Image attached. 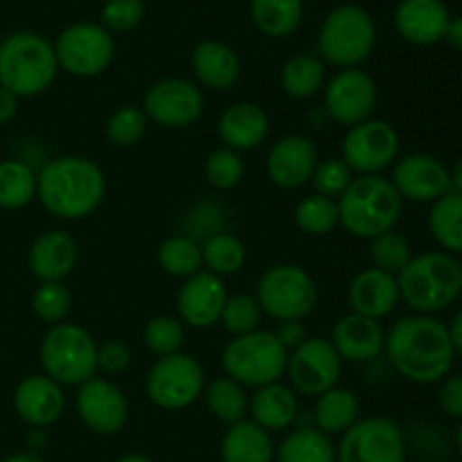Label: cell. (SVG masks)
Instances as JSON below:
<instances>
[{"instance_id": "cell-1", "label": "cell", "mask_w": 462, "mask_h": 462, "mask_svg": "<svg viewBox=\"0 0 462 462\" xmlns=\"http://www.w3.org/2000/svg\"><path fill=\"white\" fill-rule=\"evenodd\" d=\"M383 352L402 377L422 386L442 382L456 361L447 325L427 314L397 320L386 334Z\"/></svg>"}, {"instance_id": "cell-2", "label": "cell", "mask_w": 462, "mask_h": 462, "mask_svg": "<svg viewBox=\"0 0 462 462\" xmlns=\"http://www.w3.org/2000/svg\"><path fill=\"white\" fill-rule=\"evenodd\" d=\"M106 197V174L84 156H57L36 174V199L57 219L79 221Z\"/></svg>"}, {"instance_id": "cell-3", "label": "cell", "mask_w": 462, "mask_h": 462, "mask_svg": "<svg viewBox=\"0 0 462 462\" xmlns=\"http://www.w3.org/2000/svg\"><path fill=\"white\" fill-rule=\"evenodd\" d=\"M337 203L338 224L359 239H374L395 230L404 212V199L382 174L355 176Z\"/></svg>"}, {"instance_id": "cell-4", "label": "cell", "mask_w": 462, "mask_h": 462, "mask_svg": "<svg viewBox=\"0 0 462 462\" xmlns=\"http://www.w3.org/2000/svg\"><path fill=\"white\" fill-rule=\"evenodd\" d=\"M400 296L415 314H438L462 296V264L445 251H429L411 257L397 273Z\"/></svg>"}, {"instance_id": "cell-5", "label": "cell", "mask_w": 462, "mask_h": 462, "mask_svg": "<svg viewBox=\"0 0 462 462\" xmlns=\"http://www.w3.org/2000/svg\"><path fill=\"white\" fill-rule=\"evenodd\" d=\"M59 72L54 45L36 32H12L0 41V86L21 97H36Z\"/></svg>"}, {"instance_id": "cell-6", "label": "cell", "mask_w": 462, "mask_h": 462, "mask_svg": "<svg viewBox=\"0 0 462 462\" xmlns=\"http://www.w3.org/2000/svg\"><path fill=\"white\" fill-rule=\"evenodd\" d=\"M377 27L361 5H338L325 16L319 32V52L325 63L341 68H359L373 54Z\"/></svg>"}, {"instance_id": "cell-7", "label": "cell", "mask_w": 462, "mask_h": 462, "mask_svg": "<svg viewBox=\"0 0 462 462\" xmlns=\"http://www.w3.org/2000/svg\"><path fill=\"white\" fill-rule=\"evenodd\" d=\"M41 365L59 386H81L97 373V343L81 325L59 323L41 341Z\"/></svg>"}, {"instance_id": "cell-8", "label": "cell", "mask_w": 462, "mask_h": 462, "mask_svg": "<svg viewBox=\"0 0 462 462\" xmlns=\"http://www.w3.org/2000/svg\"><path fill=\"white\" fill-rule=\"evenodd\" d=\"M289 352L273 337V332L255 329L244 337H233L221 352L226 377L244 388H262L280 382L287 373Z\"/></svg>"}, {"instance_id": "cell-9", "label": "cell", "mask_w": 462, "mask_h": 462, "mask_svg": "<svg viewBox=\"0 0 462 462\" xmlns=\"http://www.w3.org/2000/svg\"><path fill=\"white\" fill-rule=\"evenodd\" d=\"M257 302L271 319L302 320L319 305V287L307 269L298 264H275L257 280Z\"/></svg>"}, {"instance_id": "cell-10", "label": "cell", "mask_w": 462, "mask_h": 462, "mask_svg": "<svg viewBox=\"0 0 462 462\" xmlns=\"http://www.w3.org/2000/svg\"><path fill=\"white\" fill-rule=\"evenodd\" d=\"M149 402L162 411H180L192 406L206 391L203 365L192 355L176 352L161 356L144 379Z\"/></svg>"}, {"instance_id": "cell-11", "label": "cell", "mask_w": 462, "mask_h": 462, "mask_svg": "<svg viewBox=\"0 0 462 462\" xmlns=\"http://www.w3.org/2000/svg\"><path fill=\"white\" fill-rule=\"evenodd\" d=\"M52 45L59 68L81 79L102 75L116 57L113 34L99 23H72L59 32Z\"/></svg>"}, {"instance_id": "cell-12", "label": "cell", "mask_w": 462, "mask_h": 462, "mask_svg": "<svg viewBox=\"0 0 462 462\" xmlns=\"http://www.w3.org/2000/svg\"><path fill=\"white\" fill-rule=\"evenodd\" d=\"M337 462H406V438L391 418H364L347 429Z\"/></svg>"}, {"instance_id": "cell-13", "label": "cell", "mask_w": 462, "mask_h": 462, "mask_svg": "<svg viewBox=\"0 0 462 462\" xmlns=\"http://www.w3.org/2000/svg\"><path fill=\"white\" fill-rule=\"evenodd\" d=\"M397 153H400V135L395 126L377 117L350 126L343 138L341 158L356 176L382 174L397 161Z\"/></svg>"}, {"instance_id": "cell-14", "label": "cell", "mask_w": 462, "mask_h": 462, "mask_svg": "<svg viewBox=\"0 0 462 462\" xmlns=\"http://www.w3.org/2000/svg\"><path fill=\"white\" fill-rule=\"evenodd\" d=\"M343 373V359L329 338L307 337L302 346L289 355L287 374L293 391L305 397H320L338 386Z\"/></svg>"}, {"instance_id": "cell-15", "label": "cell", "mask_w": 462, "mask_h": 462, "mask_svg": "<svg viewBox=\"0 0 462 462\" xmlns=\"http://www.w3.org/2000/svg\"><path fill=\"white\" fill-rule=\"evenodd\" d=\"M377 99V81L361 68H346L338 70L325 86L323 108L329 120L350 129L373 117Z\"/></svg>"}, {"instance_id": "cell-16", "label": "cell", "mask_w": 462, "mask_h": 462, "mask_svg": "<svg viewBox=\"0 0 462 462\" xmlns=\"http://www.w3.org/2000/svg\"><path fill=\"white\" fill-rule=\"evenodd\" d=\"M206 99L201 88L189 79H171L156 81L147 90L143 102V111L147 120L156 122L162 129H185L192 126L203 116Z\"/></svg>"}, {"instance_id": "cell-17", "label": "cell", "mask_w": 462, "mask_h": 462, "mask_svg": "<svg viewBox=\"0 0 462 462\" xmlns=\"http://www.w3.org/2000/svg\"><path fill=\"white\" fill-rule=\"evenodd\" d=\"M75 409L81 422L97 436H113L122 431L129 420V402L122 388L111 379L93 377L81 383Z\"/></svg>"}, {"instance_id": "cell-18", "label": "cell", "mask_w": 462, "mask_h": 462, "mask_svg": "<svg viewBox=\"0 0 462 462\" xmlns=\"http://www.w3.org/2000/svg\"><path fill=\"white\" fill-rule=\"evenodd\" d=\"M391 183L402 199L415 203H433L451 189L449 170L429 153H409L397 161Z\"/></svg>"}, {"instance_id": "cell-19", "label": "cell", "mask_w": 462, "mask_h": 462, "mask_svg": "<svg viewBox=\"0 0 462 462\" xmlns=\"http://www.w3.org/2000/svg\"><path fill=\"white\" fill-rule=\"evenodd\" d=\"M228 296V289L219 275L210 271H199L192 278L183 280V287L179 289L176 307H179L180 320L194 329L212 328L219 323Z\"/></svg>"}, {"instance_id": "cell-20", "label": "cell", "mask_w": 462, "mask_h": 462, "mask_svg": "<svg viewBox=\"0 0 462 462\" xmlns=\"http://www.w3.org/2000/svg\"><path fill=\"white\" fill-rule=\"evenodd\" d=\"M319 165V149L305 135H284L266 156V174L282 189H298L311 180Z\"/></svg>"}, {"instance_id": "cell-21", "label": "cell", "mask_w": 462, "mask_h": 462, "mask_svg": "<svg viewBox=\"0 0 462 462\" xmlns=\"http://www.w3.org/2000/svg\"><path fill=\"white\" fill-rule=\"evenodd\" d=\"M14 409L18 418L30 427H50L61 418L66 409L63 386L52 382L48 374H30L14 391Z\"/></svg>"}, {"instance_id": "cell-22", "label": "cell", "mask_w": 462, "mask_h": 462, "mask_svg": "<svg viewBox=\"0 0 462 462\" xmlns=\"http://www.w3.org/2000/svg\"><path fill=\"white\" fill-rule=\"evenodd\" d=\"M400 284L397 275L386 273L379 269H364L352 278L347 289V302L352 314L365 316V319L382 320L391 316L400 305Z\"/></svg>"}, {"instance_id": "cell-23", "label": "cell", "mask_w": 462, "mask_h": 462, "mask_svg": "<svg viewBox=\"0 0 462 462\" xmlns=\"http://www.w3.org/2000/svg\"><path fill=\"white\" fill-rule=\"evenodd\" d=\"M329 343L338 352L343 361L350 364H370L377 359L386 346V334H383L379 320L365 319L359 314H347L334 323Z\"/></svg>"}, {"instance_id": "cell-24", "label": "cell", "mask_w": 462, "mask_h": 462, "mask_svg": "<svg viewBox=\"0 0 462 462\" xmlns=\"http://www.w3.org/2000/svg\"><path fill=\"white\" fill-rule=\"evenodd\" d=\"M393 21L404 41L413 45H433L445 39L451 16L442 0H402Z\"/></svg>"}, {"instance_id": "cell-25", "label": "cell", "mask_w": 462, "mask_h": 462, "mask_svg": "<svg viewBox=\"0 0 462 462\" xmlns=\"http://www.w3.org/2000/svg\"><path fill=\"white\" fill-rule=\"evenodd\" d=\"M77 255H79V248L70 233L48 230L32 244L27 266L41 282H63V278H68L75 269Z\"/></svg>"}, {"instance_id": "cell-26", "label": "cell", "mask_w": 462, "mask_h": 462, "mask_svg": "<svg viewBox=\"0 0 462 462\" xmlns=\"http://www.w3.org/2000/svg\"><path fill=\"white\" fill-rule=\"evenodd\" d=\"M271 122L262 106L253 102H237L219 117V138L233 152H251L269 138Z\"/></svg>"}, {"instance_id": "cell-27", "label": "cell", "mask_w": 462, "mask_h": 462, "mask_svg": "<svg viewBox=\"0 0 462 462\" xmlns=\"http://www.w3.org/2000/svg\"><path fill=\"white\" fill-rule=\"evenodd\" d=\"M192 70L199 84L210 90L233 88L242 75V63L235 50L224 41H201L192 50Z\"/></svg>"}, {"instance_id": "cell-28", "label": "cell", "mask_w": 462, "mask_h": 462, "mask_svg": "<svg viewBox=\"0 0 462 462\" xmlns=\"http://www.w3.org/2000/svg\"><path fill=\"white\" fill-rule=\"evenodd\" d=\"M248 411H251L253 422L260 424L264 431H284L298 418V397L291 388L275 382L255 388L248 400Z\"/></svg>"}, {"instance_id": "cell-29", "label": "cell", "mask_w": 462, "mask_h": 462, "mask_svg": "<svg viewBox=\"0 0 462 462\" xmlns=\"http://www.w3.org/2000/svg\"><path fill=\"white\" fill-rule=\"evenodd\" d=\"M275 445L271 433L253 420L230 424L221 440V462H273Z\"/></svg>"}, {"instance_id": "cell-30", "label": "cell", "mask_w": 462, "mask_h": 462, "mask_svg": "<svg viewBox=\"0 0 462 462\" xmlns=\"http://www.w3.org/2000/svg\"><path fill=\"white\" fill-rule=\"evenodd\" d=\"M359 397L350 388L334 386L332 391L316 397L314 424L319 431L328 433V436H343L347 429L359 422Z\"/></svg>"}, {"instance_id": "cell-31", "label": "cell", "mask_w": 462, "mask_h": 462, "mask_svg": "<svg viewBox=\"0 0 462 462\" xmlns=\"http://www.w3.org/2000/svg\"><path fill=\"white\" fill-rule=\"evenodd\" d=\"M275 462H337V445L332 436L316 427H302L289 433L275 447Z\"/></svg>"}, {"instance_id": "cell-32", "label": "cell", "mask_w": 462, "mask_h": 462, "mask_svg": "<svg viewBox=\"0 0 462 462\" xmlns=\"http://www.w3.org/2000/svg\"><path fill=\"white\" fill-rule=\"evenodd\" d=\"M302 0H251V16L269 39H287L302 23Z\"/></svg>"}, {"instance_id": "cell-33", "label": "cell", "mask_w": 462, "mask_h": 462, "mask_svg": "<svg viewBox=\"0 0 462 462\" xmlns=\"http://www.w3.org/2000/svg\"><path fill=\"white\" fill-rule=\"evenodd\" d=\"M280 86L293 99H310L325 88V63L314 54H296L284 61Z\"/></svg>"}, {"instance_id": "cell-34", "label": "cell", "mask_w": 462, "mask_h": 462, "mask_svg": "<svg viewBox=\"0 0 462 462\" xmlns=\"http://www.w3.org/2000/svg\"><path fill=\"white\" fill-rule=\"evenodd\" d=\"M429 233L445 248V253H462V197L456 192L442 194L431 203Z\"/></svg>"}, {"instance_id": "cell-35", "label": "cell", "mask_w": 462, "mask_h": 462, "mask_svg": "<svg viewBox=\"0 0 462 462\" xmlns=\"http://www.w3.org/2000/svg\"><path fill=\"white\" fill-rule=\"evenodd\" d=\"M203 397H206L208 409L212 411L219 422L224 424H237L242 420H246L248 413V395L246 388L242 383L233 382L230 377H219L212 383H208L206 391H203Z\"/></svg>"}, {"instance_id": "cell-36", "label": "cell", "mask_w": 462, "mask_h": 462, "mask_svg": "<svg viewBox=\"0 0 462 462\" xmlns=\"http://www.w3.org/2000/svg\"><path fill=\"white\" fill-rule=\"evenodd\" d=\"M158 264L171 278H192L203 266L201 246L188 235H171L158 246Z\"/></svg>"}, {"instance_id": "cell-37", "label": "cell", "mask_w": 462, "mask_h": 462, "mask_svg": "<svg viewBox=\"0 0 462 462\" xmlns=\"http://www.w3.org/2000/svg\"><path fill=\"white\" fill-rule=\"evenodd\" d=\"M36 199V174L23 161H0V208L18 210Z\"/></svg>"}, {"instance_id": "cell-38", "label": "cell", "mask_w": 462, "mask_h": 462, "mask_svg": "<svg viewBox=\"0 0 462 462\" xmlns=\"http://www.w3.org/2000/svg\"><path fill=\"white\" fill-rule=\"evenodd\" d=\"M201 255L210 273L235 275L246 262V244L233 233H215L201 246Z\"/></svg>"}, {"instance_id": "cell-39", "label": "cell", "mask_w": 462, "mask_h": 462, "mask_svg": "<svg viewBox=\"0 0 462 462\" xmlns=\"http://www.w3.org/2000/svg\"><path fill=\"white\" fill-rule=\"evenodd\" d=\"M293 221L298 230L311 237H323V235L334 233L338 226V203L334 199L320 197V194H310L302 201H298L293 210Z\"/></svg>"}, {"instance_id": "cell-40", "label": "cell", "mask_w": 462, "mask_h": 462, "mask_svg": "<svg viewBox=\"0 0 462 462\" xmlns=\"http://www.w3.org/2000/svg\"><path fill=\"white\" fill-rule=\"evenodd\" d=\"M262 316H264V311H262L255 296H251V293H233L226 300L219 323L233 337H244V334L260 329Z\"/></svg>"}, {"instance_id": "cell-41", "label": "cell", "mask_w": 462, "mask_h": 462, "mask_svg": "<svg viewBox=\"0 0 462 462\" xmlns=\"http://www.w3.org/2000/svg\"><path fill=\"white\" fill-rule=\"evenodd\" d=\"M411 257H413V248H411L409 239L395 230L370 239V260H373L374 269L397 275L409 264Z\"/></svg>"}, {"instance_id": "cell-42", "label": "cell", "mask_w": 462, "mask_h": 462, "mask_svg": "<svg viewBox=\"0 0 462 462\" xmlns=\"http://www.w3.org/2000/svg\"><path fill=\"white\" fill-rule=\"evenodd\" d=\"M70 307L72 296L63 282H41L32 293V311L50 328L63 323L70 314Z\"/></svg>"}, {"instance_id": "cell-43", "label": "cell", "mask_w": 462, "mask_h": 462, "mask_svg": "<svg viewBox=\"0 0 462 462\" xmlns=\"http://www.w3.org/2000/svg\"><path fill=\"white\" fill-rule=\"evenodd\" d=\"M147 125L149 120L143 108L135 106V104H126V106L111 113L104 131H106V138L113 147H134L135 143L143 140Z\"/></svg>"}, {"instance_id": "cell-44", "label": "cell", "mask_w": 462, "mask_h": 462, "mask_svg": "<svg viewBox=\"0 0 462 462\" xmlns=\"http://www.w3.org/2000/svg\"><path fill=\"white\" fill-rule=\"evenodd\" d=\"M144 346L149 347L152 355H156L158 359L161 356H170L180 352L185 341L183 323L174 316H153L143 329Z\"/></svg>"}, {"instance_id": "cell-45", "label": "cell", "mask_w": 462, "mask_h": 462, "mask_svg": "<svg viewBox=\"0 0 462 462\" xmlns=\"http://www.w3.org/2000/svg\"><path fill=\"white\" fill-rule=\"evenodd\" d=\"M352 179H355V171L347 167V162L343 158L332 156L325 158V161H319L310 183L314 188V194L338 201L341 194L350 188Z\"/></svg>"}, {"instance_id": "cell-46", "label": "cell", "mask_w": 462, "mask_h": 462, "mask_svg": "<svg viewBox=\"0 0 462 462\" xmlns=\"http://www.w3.org/2000/svg\"><path fill=\"white\" fill-rule=\"evenodd\" d=\"M244 171H246L244 158L228 147L217 149V152H212L206 161L208 183L217 189H224V192L226 189L237 188V185L242 183Z\"/></svg>"}, {"instance_id": "cell-47", "label": "cell", "mask_w": 462, "mask_h": 462, "mask_svg": "<svg viewBox=\"0 0 462 462\" xmlns=\"http://www.w3.org/2000/svg\"><path fill=\"white\" fill-rule=\"evenodd\" d=\"M144 18V0H106L99 12V25L111 34H126Z\"/></svg>"}, {"instance_id": "cell-48", "label": "cell", "mask_w": 462, "mask_h": 462, "mask_svg": "<svg viewBox=\"0 0 462 462\" xmlns=\"http://www.w3.org/2000/svg\"><path fill=\"white\" fill-rule=\"evenodd\" d=\"M131 352L125 343L106 341L104 346H97V370H104L106 374H120L129 368Z\"/></svg>"}, {"instance_id": "cell-49", "label": "cell", "mask_w": 462, "mask_h": 462, "mask_svg": "<svg viewBox=\"0 0 462 462\" xmlns=\"http://www.w3.org/2000/svg\"><path fill=\"white\" fill-rule=\"evenodd\" d=\"M438 406L449 418L462 420V373L442 379V386L438 391Z\"/></svg>"}, {"instance_id": "cell-50", "label": "cell", "mask_w": 462, "mask_h": 462, "mask_svg": "<svg viewBox=\"0 0 462 462\" xmlns=\"http://www.w3.org/2000/svg\"><path fill=\"white\" fill-rule=\"evenodd\" d=\"M273 337L278 338V343L284 350L293 352L298 346L307 341V329L302 320H280L278 328L273 329Z\"/></svg>"}, {"instance_id": "cell-51", "label": "cell", "mask_w": 462, "mask_h": 462, "mask_svg": "<svg viewBox=\"0 0 462 462\" xmlns=\"http://www.w3.org/2000/svg\"><path fill=\"white\" fill-rule=\"evenodd\" d=\"M18 111V97L0 86V126L9 125Z\"/></svg>"}, {"instance_id": "cell-52", "label": "cell", "mask_w": 462, "mask_h": 462, "mask_svg": "<svg viewBox=\"0 0 462 462\" xmlns=\"http://www.w3.org/2000/svg\"><path fill=\"white\" fill-rule=\"evenodd\" d=\"M447 329H449V338H451V346H454V352L462 356V310L454 316V319H451V323L447 325Z\"/></svg>"}, {"instance_id": "cell-53", "label": "cell", "mask_w": 462, "mask_h": 462, "mask_svg": "<svg viewBox=\"0 0 462 462\" xmlns=\"http://www.w3.org/2000/svg\"><path fill=\"white\" fill-rule=\"evenodd\" d=\"M445 39L449 41V43L454 45V48L462 50V16H458V18H451V21H449V27H447Z\"/></svg>"}, {"instance_id": "cell-54", "label": "cell", "mask_w": 462, "mask_h": 462, "mask_svg": "<svg viewBox=\"0 0 462 462\" xmlns=\"http://www.w3.org/2000/svg\"><path fill=\"white\" fill-rule=\"evenodd\" d=\"M3 462H43V458H41L34 449H30V451H21V454L9 456V458H5Z\"/></svg>"}, {"instance_id": "cell-55", "label": "cell", "mask_w": 462, "mask_h": 462, "mask_svg": "<svg viewBox=\"0 0 462 462\" xmlns=\"http://www.w3.org/2000/svg\"><path fill=\"white\" fill-rule=\"evenodd\" d=\"M449 183H451V192L460 194L462 197V161L454 167V171H449Z\"/></svg>"}, {"instance_id": "cell-56", "label": "cell", "mask_w": 462, "mask_h": 462, "mask_svg": "<svg viewBox=\"0 0 462 462\" xmlns=\"http://www.w3.org/2000/svg\"><path fill=\"white\" fill-rule=\"evenodd\" d=\"M117 462H153V460L147 458L144 454H126V456H122Z\"/></svg>"}, {"instance_id": "cell-57", "label": "cell", "mask_w": 462, "mask_h": 462, "mask_svg": "<svg viewBox=\"0 0 462 462\" xmlns=\"http://www.w3.org/2000/svg\"><path fill=\"white\" fill-rule=\"evenodd\" d=\"M456 447H458V454L462 456V420L458 424V431H456Z\"/></svg>"}]
</instances>
